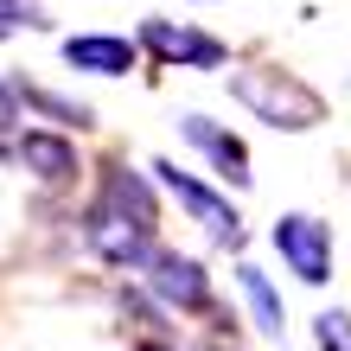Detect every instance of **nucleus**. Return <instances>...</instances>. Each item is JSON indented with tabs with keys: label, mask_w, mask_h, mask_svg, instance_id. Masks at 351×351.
Masks as SVG:
<instances>
[{
	"label": "nucleus",
	"mask_w": 351,
	"mask_h": 351,
	"mask_svg": "<svg viewBox=\"0 0 351 351\" xmlns=\"http://www.w3.org/2000/svg\"><path fill=\"white\" fill-rule=\"evenodd\" d=\"M230 96H237L256 121H268V128H287V134L319 128V121H326L319 90H306L300 77H287V71H230Z\"/></svg>",
	"instance_id": "nucleus-1"
},
{
	"label": "nucleus",
	"mask_w": 351,
	"mask_h": 351,
	"mask_svg": "<svg viewBox=\"0 0 351 351\" xmlns=\"http://www.w3.org/2000/svg\"><path fill=\"white\" fill-rule=\"evenodd\" d=\"M84 243L109 268H147V256H154V223H141L128 204H115L109 192H102L90 211H84Z\"/></svg>",
	"instance_id": "nucleus-2"
},
{
	"label": "nucleus",
	"mask_w": 351,
	"mask_h": 351,
	"mask_svg": "<svg viewBox=\"0 0 351 351\" xmlns=\"http://www.w3.org/2000/svg\"><path fill=\"white\" fill-rule=\"evenodd\" d=\"M268 243H275V256L294 268L306 287H326V281H332V230H326L319 217L287 211L275 230H268Z\"/></svg>",
	"instance_id": "nucleus-3"
},
{
	"label": "nucleus",
	"mask_w": 351,
	"mask_h": 351,
	"mask_svg": "<svg viewBox=\"0 0 351 351\" xmlns=\"http://www.w3.org/2000/svg\"><path fill=\"white\" fill-rule=\"evenodd\" d=\"M154 173H160V185H167V192L185 204V217L204 223V237H211V243H223V250H230V243H243V217H237L230 198H217L211 185H198L192 173H179L173 160H154Z\"/></svg>",
	"instance_id": "nucleus-4"
},
{
	"label": "nucleus",
	"mask_w": 351,
	"mask_h": 351,
	"mask_svg": "<svg viewBox=\"0 0 351 351\" xmlns=\"http://www.w3.org/2000/svg\"><path fill=\"white\" fill-rule=\"evenodd\" d=\"M147 287L167 306H179V313H204V306H211V281H204V268L192 256H179V250H154L147 256Z\"/></svg>",
	"instance_id": "nucleus-5"
},
{
	"label": "nucleus",
	"mask_w": 351,
	"mask_h": 351,
	"mask_svg": "<svg viewBox=\"0 0 351 351\" xmlns=\"http://www.w3.org/2000/svg\"><path fill=\"white\" fill-rule=\"evenodd\" d=\"M141 45H147L154 58H167V64H192V71H217L223 58H230L211 32L173 26V19H147V26H141Z\"/></svg>",
	"instance_id": "nucleus-6"
},
{
	"label": "nucleus",
	"mask_w": 351,
	"mask_h": 351,
	"mask_svg": "<svg viewBox=\"0 0 351 351\" xmlns=\"http://www.w3.org/2000/svg\"><path fill=\"white\" fill-rule=\"evenodd\" d=\"M179 134L192 141V147L211 160V167L230 179V185H250V179H256V173H250V147H243L237 134H223L217 121H204V115H179Z\"/></svg>",
	"instance_id": "nucleus-7"
},
{
	"label": "nucleus",
	"mask_w": 351,
	"mask_h": 351,
	"mask_svg": "<svg viewBox=\"0 0 351 351\" xmlns=\"http://www.w3.org/2000/svg\"><path fill=\"white\" fill-rule=\"evenodd\" d=\"M64 64L90 71V77H128L134 71V45L115 38V32H77V38H64Z\"/></svg>",
	"instance_id": "nucleus-8"
},
{
	"label": "nucleus",
	"mask_w": 351,
	"mask_h": 351,
	"mask_svg": "<svg viewBox=\"0 0 351 351\" xmlns=\"http://www.w3.org/2000/svg\"><path fill=\"white\" fill-rule=\"evenodd\" d=\"M19 160H26V173H38L45 185H71L77 173H84V167H77V147L64 134H45V128L19 134Z\"/></svg>",
	"instance_id": "nucleus-9"
},
{
	"label": "nucleus",
	"mask_w": 351,
	"mask_h": 351,
	"mask_svg": "<svg viewBox=\"0 0 351 351\" xmlns=\"http://www.w3.org/2000/svg\"><path fill=\"white\" fill-rule=\"evenodd\" d=\"M237 287H243V300H250V313H256V332L281 339L287 319H281V300H275V287H268V275H262L256 262H243V268H237Z\"/></svg>",
	"instance_id": "nucleus-10"
},
{
	"label": "nucleus",
	"mask_w": 351,
	"mask_h": 351,
	"mask_svg": "<svg viewBox=\"0 0 351 351\" xmlns=\"http://www.w3.org/2000/svg\"><path fill=\"white\" fill-rule=\"evenodd\" d=\"M102 192H109L115 204H128V211H134L141 223H154V230H160V204H154V185L141 179V173H128V167H109V173H102Z\"/></svg>",
	"instance_id": "nucleus-11"
},
{
	"label": "nucleus",
	"mask_w": 351,
	"mask_h": 351,
	"mask_svg": "<svg viewBox=\"0 0 351 351\" xmlns=\"http://www.w3.org/2000/svg\"><path fill=\"white\" fill-rule=\"evenodd\" d=\"M19 102L38 109V115H51V121H64V128H90V109H84V102H64V96L38 90V84H19Z\"/></svg>",
	"instance_id": "nucleus-12"
},
{
	"label": "nucleus",
	"mask_w": 351,
	"mask_h": 351,
	"mask_svg": "<svg viewBox=\"0 0 351 351\" xmlns=\"http://www.w3.org/2000/svg\"><path fill=\"white\" fill-rule=\"evenodd\" d=\"M313 339H319V351H351V313H319Z\"/></svg>",
	"instance_id": "nucleus-13"
},
{
	"label": "nucleus",
	"mask_w": 351,
	"mask_h": 351,
	"mask_svg": "<svg viewBox=\"0 0 351 351\" xmlns=\"http://www.w3.org/2000/svg\"><path fill=\"white\" fill-rule=\"evenodd\" d=\"M7 128H13V121L0 115V154H19V141H7Z\"/></svg>",
	"instance_id": "nucleus-14"
},
{
	"label": "nucleus",
	"mask_w": 351,
	"mask_h": 351,
	"mask_svg": "<svg viewBox=\"0 0 351 351\" xmlns=\"http://www.w3.org/2000/svg\"><path fill=\"white\" fill-rule=\"evenodd\" d=\"M7 32H13V19H0V38H7Z\"/></svg>",
	"instance_id": "nucleus-15"
}]
</instances>
